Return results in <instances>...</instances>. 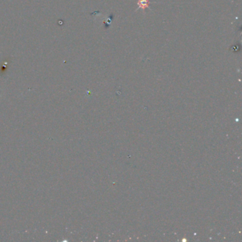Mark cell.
Listing matches in <instances>:
<instances>
[{"label": "cell", "instance_id": "cell-1", "mask_svg": "<svg viewBox=\"0 0 242 242\" xmlns=\"http://www.w3.org/2000/svg\"><path fill=\"white\" fill-rule=\"evenodd\" d=\"M137 4L139 6V8L141 9L144 11L146 8H149L150 1L149 0H139Z\"/></svg>", "mask_w": 242, "mask_h": 242}]
</instances>
